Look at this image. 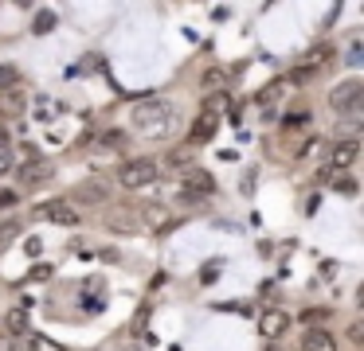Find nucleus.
I'll return each mask as SVG.
<instances>
[{"instance_id": "f257e3e1", "label": "nucleus", "mask_w": 364, "mask_h": 351, "mask_svg": "<svg viewBox=\"0 0 364 351\" xmlns=\"http://www.w3.org/2000/svg\"><path fill=\"white\" fill-rule=\"evenodd\" d=\"M168 125H173V106L161 98L141 101L134 109V129L145 133V137H168Z\"/></svg>"}, {"instance_id": "f03ea898", "label": "nucleus", "mask_w": 364, "mask_h": 351, "mask_svg": "<svg viewBox=\"0 0 364 351\" xmlns=\"http://www.w3.org/2000/svg\"><path fill=\"white\" fill-rule=\"evenodd\" d=\"M153 179H157V160H149V156H137V160H126L118 168V184L126 187V191H137V187H149Z\"/></svg>"}, {"instance_id": "7ed1b4c3", "label": "nucleus", "mask_w": 364, "mask_h": 351, "mask_svg": "<svg viewBox=\"0 0 364 351\" xmlns=\"http://www.w3.org/2000/svg\"><path fill=\"white\" fill-rule=\"evenodd\" d=\"M360 94H364V82L360 78H348V82H341L329 94V106L341 109V113H360Z\"/></svg>"}, {"instance_id": "20e7f679", "label": "nucleus", "mask_w": 364, "mask_h": 351, "mask_svg": "<svg viewBox=\"0 0 364 351\" xmlns=\"http://www.w3.org/2000/svg\"><path fill=\"white\" fill-rule=\"evenodd\" d=\"M106 226H110V230H118V234L141 230V223H137V207H134V203H114V207L106 211Z\"/></svg>"}, {"instance_id": "39448f33", "label": "nucleus", "mask_w": 364, "mask_h": 351, "mask_svg": "<svg viewBox=\"0 0 364 351\" xmlns=\"http://www.w3.org/2000/svg\"><path fill=\"white\" fill-rule=\"evenodd\" d=\"M137 223L149 226V230H157V234H165V230H173V226H176L165 203H145V207H137Z\"/></svg>"}, {"instance_id": "423d86ee", "label": "nucleus", "mask_w": 364, "mask_h": 351, "mask_svg": "<svg viewBox=\"0 0 364 351\" xmlns=\"http://www.w3.org/2000/svg\"><path fill=\"white\" fill-rule=\"evenodd\" d=\"M36 218H51V223H59V226H75L79 223V211L67 199H51V203H40V207H36Z\"/></svg>"}, {"instance_id": "0eeeda50", "label": "nucleus", "mask_w": 364, "mask_h": 351, "mask_svg": "<svg viewBox=\"0 0 364 351\" xmlns=\"http://www.w3.org/2000/svg\"><path fill=\"white\" fill-rule=\"evenodd\" d=\"M181 187H184V195L200 199V195H212V191H215V179L208 176L204 168H188V172L181 176Z\"/></svg>"}, {"instance_id": "6e6552de", "label": "nucleus", "mask_w": 364, "mask_h": 351, "mask_svg": "<svg viewBox=\"0 0 364 351\" xmlns=\"http://www.w3.org/2000/svg\"><path fill=\"white\" fill-rule=\"evenodd\" d=\"M286 328H290V316L278 312V308H270V312H262V316H259V332L267 335V340H278Z\"/></svg>"}, {"instance_id": "1a4fd4ad", "label": "nucleus", "mask_w": 364, "mask_h": 351, "mask_svg": "<svg viewBox=\"0 0 364 351\" xmlns=\"http://www.w3.org/2000/svg\"><path fill=\"white\" fill-rule=\"evenodd\" d=\"M28 109V98H24V90H0V117L9 121V117H20Z\"/></svg>"}, {"instance_id": "9d476101", "label": "nucleus", "mask_w": 364, "mask_h": 351, "mask_svg": "<svg viewBox=\"0 0 364 351\" xmlns=\"http://www.w3.org/2000/svg\"><path fill=\"white\" fill-rule=\"evenodd\" d=\"M51 176H55V168L36 160V164H28V168H20V187H40V184H48Z\"/></svg>"}, {"instance_id": "9b49d317", "label": "nucleus", "mask_w": 364, "mask_h": 351, "mask_svg": "<svg viewBox=\"0 0 364 351\" xmlns=\"http://www.w3.org/2000/svg\"><path fill=\"white\" fill-rule=\"evenodd\" d=\"M356 156H360V145H356V140H337V145L329 148V168H348Z\"/></svg>"}, {"instance_id": "f8f14e48", "label": "nucleus", "mask_w": 364, "mask_h": 351, "mask_svg": "<svg viewBox=\"0 0 364 351\" xmlns=\"http://www.w3.org/2000/svg\"><path fill=\"white\" fill-rule=\"evenodd\" d=\"M75 199L79 203H110V187L102 179H87V184L75 187Z\"/></svg>"}, {"instance_id": "ddd939ff", "label": "nucleus", "mask_w": 364, "mask_h": 351, "mask_svg": "<svg viewBox=\"0 0 364 351\" xmlns=\"http://www.w3.org/2000/svg\"><path fill=\"white\" fill-rule=\"evenodd\" d=\"M301 351H337V340H333V332H325V328H314V332H306V340H301Z\"/></svg>"}, {"instance_id": "4468645a", "label": "nucleus", "mask_w": 364, "mask_h": 351, "mask_svg": "<svg viewBox=\"0 0 364 351\" xmlns=\"http://www.w3.org/2000/svg\"><path fill=\"white\" fill-rule=\"evenodd\" d=\"M215 129H220V121H215V117H204V113H200V117H196V125H192L188 145H204V140H212V137H215Z\"/></svg>"}, {"instance_id": "2eb2a0df", "label": "nucleus", "mask_w": 364, "mask_h": 351, "mask_svg": "<svg viewBox=\"0 0 364 351\" xmlns=\"http://www.w3.org/2000/svg\"><path fill=\"white\" fill-rule=\"evenodd\" d=\"M231 109V94H223V90H212L204 98V117H215L220 121V113H228Z\"/></svg>"}, {"instance_id": "dca6fc26", "label": "nucleus", "mask_w": 364, "mask_h": 351, "mask_svg": "<svg viewBox=\"0 0 364 351\" xmlns=\"http://www.w3.org/2000/svg\"><path fill=\"white\" fill-rule=\"evenodd\" d=\"M329 59H333V47H325V43H321V47H314V51H309L306 59L298 62V67H301V70H309V74H317V70H321Z\"/></svg>"}, {"instance_id": "f3484780", "label": "nucleus", "mask_w": 364, "mask_h": 351, "mask_svg": "<svg viewBox=\"0 0 364 351\" xmlns=\"http://www.w3.org/2000/svg\"><path fill=\"white\" fill-rule=\"evenodd\" d=\"M4 324H9V332H12V335L28 332V312H24V308H12L9 316H4Z\"/></svg>"}, {"instance_id": "a211bd4d", "label": "nucleus", "mask_w": 364, "mask_h": 351, "mask_svg": "<svg viewBox=\"0 0 364 351\" xmlns=\"http://www.w3.org/2000/svg\"><path fill=\"white\" fill-rule=\"evenodd\" d=\"M28 351H67L59 340H48V335H32L28 340Z\"/></svg>"}, {"instance_id": "6ab92c4d", "label": "nucleus", "mask_w": 364, "mask_h": 351, "mask_svg": "<svg viewBox=\"0 0 364 351\" xmlns=\"http://www.w3.org/2000/svg\"><path fill=\"white\" fill-rule=\"evenodd\" d=\"M16 86H20V70L4 62V67H0V90H16Z\"/></svg>"}, {"instance_id": "aec40b11", "label": "nucleus", "mask_w": 364, "mask_h": 351, "mask_svg": "<svg viewBox=\"0 0 364 351\" xmlns=\"http://www.w3.org/2000/svg\"><path fill=\"white\" fill-rule=\"evenodd\" d=\"M126 133H122V129H110V133H102V145L106 148H114V152H122V148H126Z\"/></svg>"}, {"instance_id": "412c9836", "label": "nucleus", "mask_w": 364, "mask_h": 351, "mask_svg": "<svg viewBox=\"0 0 364 351\" xmlns=\"http://www.w3.org/2000/svg\"><path fill=\"white\" fill-rule=\"evenodd\" d=\"M51 28H55V12H40V16H36V23H32L36 35H48Z\"/></svg>"}, {"instance_id": "4be33fe9", "label": "nucleus", "mask_w": 364, "mask_h": 351, "mask_svg": "<svg viewBox=\"0 0 364 351\" xmlns=\"http://www.w3.org/2000/svg\"><path fill=\"white\" fill-rule=\"evenodd\" d=\"M286 121H290V125H306L309 121V106H306V101H298V106H290V113H286Z\"/></svg>"}, {"instance_id": "5701e85b", "label": "nucleus", "mask_w": 364, "mask_h": 351, "mask_svg": "<svg viewBox=\"0 0 364 351\" xmlns=\"http://www.w3.org/2000/svg\"><path fill=\"white\" fill-rule=\"evenodd\" d=\"M165 160H168V164H173V168H184V164H188V160H192V148H173V152H168V156H165Z\"/></svg>"}, {"instance_id": "b1692460", "label": "nucleus", "mask_w": 364, "mask_h": 351, "mask_svg": "<svg viewBox=\"0 0 364 351\" xmlns=\"http://www.w3.org/2000/svg\"><path fill=\"white\" fill-rule=\"evenodd\" d=\"M16 234H20V223H16V218H9V223L0 226V246H9V242L16 238Z\"/></svg>"}, {"instance_id": "393cba45", "label": "nucleus", "mask_w": 364, "mask_h": 351, "mask_svg": "<svg viewBox=\"0 0 364 351\" xmlns=\"http://www.w3.org/2000/svg\"><path fill=\"white\" fill-rule=\"evenodd\" d=\"M317 74H309V70H301V67H294L290 74H286V82H294V86H306V82H314Z\"/></svg>"}, {"instance_id": "a878e982", "label": "nucleus", "mask_w": 364, "mask_h": 351, "mask_svg": "<svg viewBox=\"0 0 364 351\" xmlns=\"http://www.w3.org/2000/svg\"><path fill=\"white\" fill-rule=\"evenodd\" d=\"M204 86H212V90H220V86H223V70H220V67H212V70L204 74Z\"/></svg>"}, {"instance_id": "bb28decb", "label": "nucleus", "mask_w": 364, "mask_h": 351, "mask_svg": "<svg viewBox=\"0 0 364 351\" xmlns=\"http://www.w3.org/2000/svg\"><path fill=\"white\" fill-rule=\"evenodd\" d=\"M325 316H329V308H309V312H306V316H301V320H309V324H321Z\"/></svg>"}, {"instance_id": "cd10ccee", "label": "nucleus", "mask_w": 364, "mask_h": 351, "mask_svg": "<svg viewBox=\"0 0 364 351\" xmlns=\"http://www.w3.org/2000/svg\"><path fill=\"white\" fill-rule=\"evenodd\" d=\"M16 199H20V195L12 191V187H0V207H12Z\"/></svg>"}, {"instance_id": "c85d7f7f", "label": "nucleus", "mask_w": 364, "mask_h": 351, "mask_svg": "<svg viewBox=\"0 0 364 351\" xmlns=\"http://www.w3.org/2000/svg\"><path fill=\"white\" fill-rule=\"evenodd\" d=\"M48 277H51V265H43V262L32 265V281H48Z\"/></svg>"}, {"instance_id": "c756f323", "label": "nucleus", "mask_w": 364, "mask_h": 351, "mask_svg": "<svg viewBox=\"0 0 364 351\" xmlns=\"http://www.w3.org/2000/svg\"><path fill=\"white\" fill-rule=\"evenodd\" d=\"M348 340H353V343H360V340H364V324H360V320H356V324L348 328Z\"/></svg>"}, {"instance_id": "7c9ffc66", "label": "nucleus", "mask_w": 364, "mask_h": 351, "mask_svg": "<svg viewBox=\"0 0 364 351\" xmlns=\"http://www.w3.org/2000/svg\"><path fill=\"white\" fill-rule=\"evenodd\" d=\"M9 168H12V152H9V148H0V176H4Z\"/></svg>"}, {"instance_id": "2f4dec72", "label": "nucleus", "mask_w": 364, "mask_h": 351, "mask_svg": "<svg viewBox=\"0 0 364 351\" xmlns=\"http://www.w3.org/2000/svg\"><path fill=\"white\" fill-rule=\"evenodd\" d=\"M337 191L353 195V191H356V179H348V176H345V179H337Z\"/></svg>"}, {"instance_id": "473e14b6", "label": "nucleus", "mask_w": 364, "mask_h": 351, "mask_svg": "<svg viewBox=\"0 0 364 351\" xmlns=\"http://www.w3.org/2000/svg\"><path fill=\"white\" fill-rule=\"evenodd\" d=\"M24 250H28V254H32V257H40L43 242H40V238H28V242H24Z\"/></svg>"}, {"instance_id": "72a5a7b5", "label": "nucleus", "mask_w": 364, "mask_h": 351, "mask_svg": "<svg viewBox=\"0 0 364 351\" xmlns=\"http://www.w3.org/2000/svg\"><path fill=\"white\" fill-rule=\"evenodd\" d=\"M274 98H278V82H270V86H267V90H262V94H259V101H274Z\"/></svg>"}, {"instance_id": "f704fd0d", "label": "nucleus", "mask_w": 364, "mask_h": 351, "mask_svg": "<svg viewBox=\"0 0 364 351\" xmlns=\"http://www.w3.org/2000/svg\"><path fill=\"white\" fill-rule=\"evenodd\" d=\"M36 109H40L43 121H48V117H55V113H51V101H48V98H40V106H36Z\"/></svg>"}, {"instance_id": "c9c22d12", "label": "nucleus", "mask_w": 364, "mask_h": 351, "mask_svg": "<svg viewBox=\"0 0 364 351\" xmlns=\"http://www.w3.org/2000/svg\"><path fill=\"white\" fill-rule=\"evenodd\" d=\"M0 351H16V343H12L9 335H0Z\"/></svg>"}, {"instance_id": "e433bc0d", "label": "nucleus", "mask_w": 364, "mask_h": 351, "mask_svg": "<svg viewBox=\"0 0 364 351\" xmlns=\"http://www.w3.org/2000/svg\"><path fill=\"white\" fill-rule=\"evenodd\" d=\"M0 148H9V129L0 125Z\"/></svg>"}]
</instances>
